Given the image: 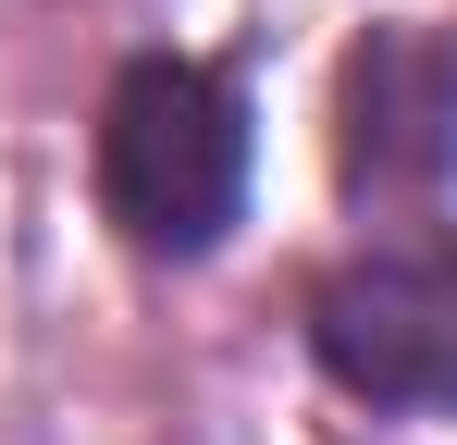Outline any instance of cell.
Listing matches in <instances>:
<instances>
[{
    "mask_svg": "<svg viewBox=\"0 0 457 445\" xmlns=\"http://www.w3.org/2000/svg\"><path fill=\"white\" fill-rule=\"evenodd\" d=\"M334 173L346 198H445L457 186V38L371 25L334 74Z\"/></svg>",
    "mask_w": 457,
    "mask_h": 445,
    "instance_id": "3",
    "label": "cell"
},
{
    "mask_svg": "<svg viewBox=\"0 0 457 445\" xmlns=\"http://www.w3.org/2000/svg\"><path fill=\"white\" fill-rule=\"evenodd\" d=\"M309 359L383 421H457V235L334 260L309 285Z\"/></svg>",
    "mask_w": 457,
    "mask_h": 445,
    "instance_id": "2",
    "label": "cell"
},
{
    "mask_svg": "<svg viewBox=\"0 0 457 445\" xmlns=\"http://www.w3.org/2000/svg\"><path fill=\"white\" fill-rule=\"evenodd\" d=\"M247 87L198 50H137L99 99V211L137 260H211L247 222Z\"/></svg>",
    "mask_w": 457,
    "mask_h": 445,
    "instance_id": "1",
    "label": "cell"
}]
</instances>
